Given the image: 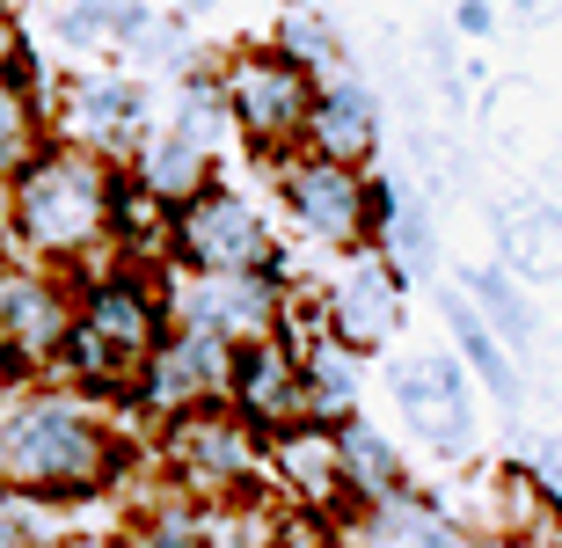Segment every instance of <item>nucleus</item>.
I'll use <instances>...</instances> for the list:
<instances>
[{"instance_id":"1","label":"nucleus","mask_w":562,"mask_h":548,"mask_svg":"<svg viewBox=\"0 0 562 548\" xmlns=\"http://www.w3.org/2000/svg\"><path fill=\"white\" fill-rule=\"evenodd\" d=\"M139 402L81 395L52 373L0 388V497L15 505H95L125 490L146 446L132 439Z\"/></svg>"},{"instance_id":"2","label":"nucleus","mask_w":562,"mask_h":548,"mask_svg":"<svg viewBox=\"0 0 562 548\" xmlns=\"http://www.w3.org/2000/svg\"><path fill=\"white\" fill-rule=\"evenodd\" d=\"M117 183H125V169H110L95 154L52 139L8 183V227H0V242L52 264V271H66V278L110 271V264H125L117 256Z\"/></svg>"},{"instance_id":"3","label":"nucleus","mask_w":562,"mask_h":548,"mask_svg":"<svg viewBox=\"0 0 562 548\" xmlns=\"http://www.w3.org/2000/svg\"><path fill=\"white\" fill-rule=\"evenodd\" d=\"M74 286H81V315H74V337H66L52 380L81 388V395H103V402H132L146 366H154V351H161V337H168L161 271L110 264V271H88Z\"/></svg>"},{"instance_id":"4","label":"nucleus","mask_w":562,"mask_h":548,"mask_svg":"<svg viewBox=\"0 0 562 548\" xmlns=\"http://www.w3.org/2000/svg\"><path fill=\"white\" fill-rule=\"evenodd\" d=\"M146 468L190 490L198 505H227V497L271 490V439L220 402V410H190V417L161 424L146 446Z\"/></svg>"},{"instance_id":"5","label":"nucleus","mask_w":562,"mask_h":548,"mask_svg":"<svg viewBox=\"0 0 562 548\" xmlns=\"http://www.w3.org/2000/svg\"><path fill=\"white\" fill-rule=\"evenodd\" d=\"M212 66H220V96H227V110H234L241 147L271 154V161L300 154L314 88H322L307 66H292L278 44H249V52H227V59H212Z\"/></svg>"},{"instance_id":"6","label":"nucleus","mask_w":562,"mask_h":548,"mask_svg":"<svg viewBox=\"0 0 562 548\" xmlns=\"http://www.w3.org/2000/svg\"><path fill=\"white\" fill-rule=\"evenodd\" d=\"M81 315V286L22 249H0V366L8 380L59 373V351Z\"/></svg>"},{"instance_id":"7","label":"nucleus","mask_w":562,"mask_h":548,"mask_svg":"<svg viewBox=\"0 0 562 548\" xmlns=\"http://www.w3.org/2000/svg\"><path fill=\"white\" fill-rule=\"evenodd\" d=\"M52 139L59 147H81L110 169H125L132 154L154 139V110H146V81L139 74H117V66H81L52 88Z\"/></svg>"},{"instance_id":"8","label":"nucleus","mask_w":562,"mask_h":548,"mask_svg":"<svg viewBox=\"0 0 562 548\" xmlns=\"http://www.w3.org/2000/svg\"><path fill=\"white\" fill-rule=\"evenodd\" d=\"M168 271L198 278H241V271H285L278 264V234L256 198L212 183L183 212H168Z\"/></svg>"},{"instance_id":"9","label":"nucleus","mask_w":562,"mask_h":548,"mask_svg":"<svg viewBox=\"0 0 562 548\" xmlns=\"http://www.w3.org/2000/svg\"><path fill=\"white\" fill-rule=\"evenodd\" d=\"M387 402L409 424V439L438 461H468L482 446V410H475V373L460 351H409L387 366Z\"/></svg>"},{"instance_id":"10","label":"nucleus","mask_w":562,"mask_h":548,"mask_svg":"<svg viewBox=\"0 0 562 548\" xmlns=\"http://www.w3.org/2000/svg\"><path fill=\"white\" fill-rule=\"evenodd\" d=\"M278 205L307 242L322 249H373V176L366 169H336L314 154H285L278 161Z\"/></svg>"},{"instance_id":"11","label":"nucleus","mask_w":562,"mask_h":548,"mask_svg":"<svg viewBox=\"0 0 562 548\" xmlns=\"http://www.w3.org/2000/svg\"><path fill=\"white\" fill-rule=\"evenodd\" d=\"M285 271H241V278H198V271H168L161 264V293H168V329H205L227 344L278 337V307H285Z\"/></svg>"},{"instance_id":"12","label":"nucleus","mask_w":562,"mask_h":548,"mask_svg":"<svg viewBox=\"0 0 562 548\" xmlns=\"http://www.w3.org/2000/svg\"><path fill=\"white\" fill-rule=\"evenodd\" d=\"M234 351L241 344L205 337V329H168L154 366H146V380H139V395H132L139 417L161 432V424L190 417V410H220L227 388H234Z\"/></svg>"},{"instance_id":"13","label":"nucleus","mask_w":562,"mask_h":548,"mask_svg":"<svg viewBox=\"0 0 562 548\" xmlns=\"http://www.w3.org/2000/svg\"><path fill=\"white\" fill-rule=\"evenodd\" d=\"M322 300H329V337L358 359H373L402 337V315H409V286L380 249H351V264L336 278H322Z\"/></svg>"},{"instance_id":"14","label":"nucleus","mask_w":562,"mask_h":548,"mask_svg":"<svg viewBox=\"0 0 562 548\" xmlns=\"http://www.w3.org/2000/svg\"><path fill=\"white\" fill-rule=\"evenodd\" d=\"M227 410L249 417L263 439L292 432V424H314L307 417V366L285 337H256L234 351V388H227Z\"/></svg>"},{"instance_id":"15","label":"nucleus","mask_w":562,"mask_h":548,"mask_svg":"<svg viewBox=\"0 0 562 548\" xmlns=\"http://www.w3.org/2000/svg\"><path fill=\"white\" fill-rule=\"evenodd\" d=\"M300 154L336 161V169H366V161L380 154V96L358 81V74H329V81L314 88Z\"/></svg>"},{"instance_id":"16","label":"nucleus","mask_w":562,"mask_h":548,"mask_svg":"<svg viewBox=\"0 0 562 548\" xmlns=\"http://www.w3.org/2000/svg\"><path fill=\"white\" fill-rule=\"evenodd\" d=\"M271 490L300 512H329L344 519V446L336 424H292L271 439Z\"/></svg>"},{"instance_id":"17","label":"nucleus","mask_w":562,"mask_h":548,"mask_svg":"<svg viewBox=\"0 0 562 548\" xmlns=\"http://www.w3.org/2000/svg\"><path fill=\"white\" fill-rule=\"evenodd\" d=\"M125 176L146 190V198H161L168 212H183L190 198H205V190L220 183V154H205L198 139H183L176 125H154V139L125 161Z\"/></svg>"},{"instance_id":"18","label":"nucleus","mask_w":562,"mask_h":548,"mask_svg":"<svg viewBox=\"0 0 562 548\" xmlns=\"http://www.w3.org/2000/svg\"><path fill=\"white\" fill-rule=\"evenodd\" d=\"M336 446H344V519H351V512H373V505L409 497V454H402L380 424L351 417L344 432H336Z\"/></svg>"},{"instance_id":"19","label":"nucleus","mask_w":562,"mask_h":548,"mask_svg":"<svg viewBox=\"0 0 562 548\" xmlns=\"http://www.w3.org/2000/svg\"><path fill=\"white\" fill-rule=\"evenodd\" d=\"M497 249H504V271L512 278H526V286H555L562 278V205H548V198L504 205Z\"/></svg>"},{"instance_id":"20","label":"nucleus","mask_w":562,"mask_h":548,"mask_svg":"<svg viewBox=\"0 0 562 548\" xmlns=\"http://www.w3.org/2000/svg\"><path fill=\"white\" fill-rule=\"evenodd\" d=\"M438 315H446V329H453L460 366H468L497 402H519V351L475 315V300H468V293H438Z\"/></svg>"},{"instance_id":"21","label":"nucleus","mask_w":562,"mask_h":548,"mask_svg":"<svg viewBox=\"0 0 562 548\" xmlns=\"http://www.w3.org/2000/svg\"><path fill=\"white\" fill-rule=\"evenodd\" d=\"M154 8L146 0H59L52 8V37L66 52H110V44H139Z\"/></svg>"},{"instance_id":"22","label":"nucleus","mask_w":562,"mask_h":548,"mask_svg":"<svg viewBox=\"0 0 562 548\" xmlns=\"http://www.w3.org/2000/svg\"><path fill=\"white\" fill-rule=\"evenodd\" d=\"M30 81H37V59L0 81V190L52 147V118H44V103H37V88H30Z\"/></svg>"},{"instance_id":"23","label":"nucleus","mask_w":562,"mask_h":548,"mask_svg":"<svg viewBox=\"0 0 562 548\" xmlns=\"http://www.w3.org/2000/svg\"><path fill=\"white\" fill-rule=\"evenodd\" d=\"M300 366H307V417L314 424H344L358 417V351H344V344H314V351H300Z\"/></svg>"},{"instance_id":"24","label":"nucleus","mask_w":562,"mask_h":548,"mask_svg":"<svg viewBox=\"0 0 562 548\" xmlns=\"http://www.w3.org/2000/svg\"><path fill=\"white\" fill-rule=\"evenodd\" d=\"M168 125L183 132V139H198L205 154H220L227 139H241L227 96H220V66H190L183 81H176V118H168Z\"/></svg>"},{"instance_id":"25","label":"nucleus","mask_w":562,"mask_h":548,"mask_svg":"<svg viewBox=\"0 0 562 548\" xmlns=\"http://www.w3.org/2000/svg\"><path fill=\"white\" fill-rule=\"evenodd\" d=\"M460 278H468L475 315L490 322L512 351H526V344H533V307H526V286H519V278L504 271V264H482V271H460Z\"/></svg>"},{"instance_id":"26","label":"nucleus","mask_w":562,"mask_h":548,"mask_svg":"<svg viewBox=\"0 0 562 548\" xmlns=\"http://www.w3.org/2000/svg\"><path fill=\"white\" fill-rule=\"evenodd\" d=\"M271 44L285 52L292 66H307L314 81H329V74H344V37H336L329 15H314V8H278V30Z\"/></svg>"},{"instance_id":"27","label":"nucleus","mask_w":562,"mask_h":548,"mask_svg":"<svg viewBox=\"0 0 562 548\" xmlns=\"http://www.w3.org/2000/svg\"><path fill=\"white\" fill-rule=\"evenodd\" d=\"M373 249L402 271V286H409V278H431L438 271V227H431V212H424L417 198L395 205V212H387V227L373 234Z\"/></svg>"},{"instance_id":"28","label":"nucleus","mask_w":562,"mask_h":548,"mask_svg":"<svg viewBox=\"0 0 562 548\" xmlns=\"http://www.w3.org/2000/svg\"><path fill=\"white\" fill-rule=\"evenodd\" d=\"M526 468L541 476V483H548V497L562 505V439H533V446H526Z\"/></svg>"},{"instance_id":"29","label":"nucleus","mask_w":562,"mask_h":548,"mask_svg":"<svg viewBox=\"0 0 562 548\" xmlns=\"http://www.w3.org/2000/svg\"><path fill=\"white\" fill-rule=\"evenodd\" d=\"M0 548H44V534L30 527V512L15 497H0Z\"/></svg>"},{"instance_id":"30","label":"nucleus","mask_w":562,"mask_h":548,"mask_svg":"<svg viewBox=\"0 0 562 548\" xmlns=\"http://www.w3.org/2000/svg\"><path fill=\"white\" fill-rule=\"evenodd\" d=\"M22 66H30V44H22L15 15H8V8H0V81H8V74H22Z\"/></svg>"},{"instance_id":"31","label":"nucleus","mask_w":562,"mask_h":548,"mask_svg":"<svg viewBox=\"0 0 562 548\" xmlns=\"http://www.w3.org/2000/svg\"><path fill=\"white\" fill-rule=\"evenodd\" d=\"M453 30H460V37H490V30H497V8H490V0H460Z\"/></svg>"},{"instance_id":"32","label":"nucleus","mask_w":562,"mask_h":548,"mask_svg":"<svg viewBox=\"0 0 562 548\" xmlns=\"http://www.w3.org/2000/svg\"><path fill=\"white\" fill-rule=\"evenodd\" d=\"M44 548H125V534H103V527H66V534H44Z\"/></svg>"},{"instance_id":"33","label":"nucleus","mask_w":562,"mask_h":548,"mask_svg":"<svg viewBox=\"0 0 562 548\" xmlns=\"http://www.w3.org/2000/svg\"><path fill=\"white\" fill-rule=\"evenodd\" d=\"M176 8H183V15H212V8H220V0H176Z\"/></svg>"},{"instance_id":"34","label":"nucleus","mask_w":562,"mask_h":548,"mask_svg":"<svg viewBox=\"0 0 562 548\" xmlns=\"http://www.w3.org/2000/svg\"><path fill=\"white\" fill-rule=\"evenodd\" d=\"M0 8H8V15H15V8H44V0H0ZM52 8H59V0H52Z\"/></svg>"}]
</instances>
